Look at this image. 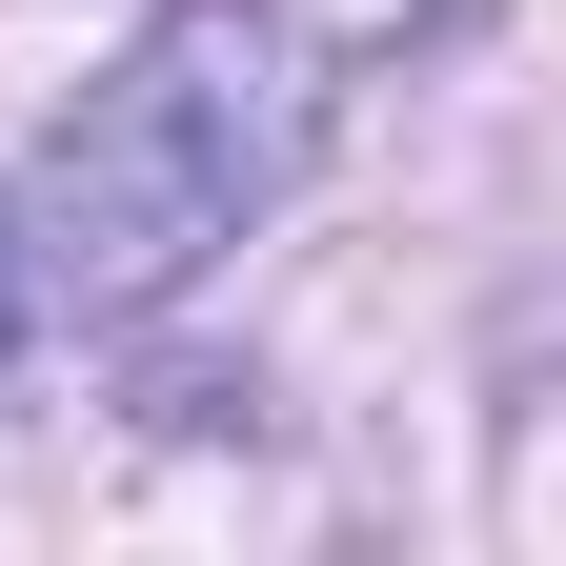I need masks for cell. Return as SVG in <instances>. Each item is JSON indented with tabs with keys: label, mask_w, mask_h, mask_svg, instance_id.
Wrapping results in <instances>:
<instances>
[{
	"label": "cell",
	"mask_w": 566,
	"mask_h": 566,
	"mask_svg": "<svg viewBox=\"0 0 566 566\" xmlns=\"http://www.w3.org/2000/svg\"><path fill=\"white\" fill-rule=\"evenodd\" d=\"M283 142H304L283 21H263V0H163L142 61L41 142V182H0L41 304H163L202 243H243V202L283 182Z\"/></svg>",
	"instance_id": "cell-1"
},
{
	"label": "cell",
	"mask_w": 566,
	"mask_h": 566,
	"mask_svg": "<svg viewBox=\"0 0 566 566\" xmlns=\"http://www.w3.org/2000/svg\"><path fill=\"white\" fill-rule=\"evenodd\" d=\"M21 324H41V263H21V202H0V365H21Z\"/></svg>",
	"instance_id": "cell-2"
}]
</instances>
